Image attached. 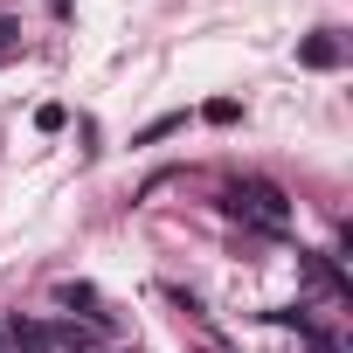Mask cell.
Masks as SVG:
<instances>
[{
	"instance_id": "5b68a950",
	"label": "cell",
	"mask_w": 353,
	"mask_h": 353,
	"mask_svg": "<svg viewBox=\"0 0 353 353\" xmlns=\"http://www.w3.org/2000/svg\"><path fill=\"white\" fill-rule=\"evenodd\" d=\"M236 118H243V104H229V97H215V104H208V125H236Z\"/></svg>"
},
{
	"instance_id": "6da1fadb",
	"label": "cell",
	"mask_w": 353,
	"mask_h": 353,
	"mask_svg": "<svg viewBox=\"0 0 353 353\" xmlns=\"http://www.w3.org/2000/svg\"><path fill=\"white\" fill-rule=\"evenodd\" d=\"M222 208H229L236 222H250V229H270V236L291 222V201H284V188H270V181H243V188H229Z\"/></svg>"
},
{
	"instance_id": "7a4b0ae2",
	"label": "cell",
	"mask_w": 353,
	"mask_h": 353,
	"mask_svg": "<svg viewBox=\"0 0 353 353\" xmlns=\"http://www.w3.org/2000/svg\"><path fill=\"white\" fill-rule=\"evenodd\" d=\"M0 332H8L14 353H56V325H49V319H21V312H14Z\"/></svg>"
},
{
	"instance_id": "8992f818",
	"label": "cell",
	"mask_w": 353,
	"mask_h": 353,
	"mask_svg": "<svg viewBox=\"0 0 353 353\" xmlns=\"http://www.w3.org/2000/svg\"><path fill=\"white\" fill-rule=\"evenodd\" d=\"M35 125H42V132H63V125H70V111H63V104H42V111H35Z\"/></svg>"
},
{
	"instance_id": "52a82bcc",
	"label": "cell",
	"mask_w": 353,
	"mask_h": 353,
	"mask_svg": "<svg viewBox=\"0 0 353 353\" xmlns=\"http://www.w3.org/2000/svg\"><path fill=\"white\" fill-rule=\"evenodd\" d=\"M14 35H21L14 21H0V56H8V49H14Z\"/></svg>"
},
{
	"instance_id": "ba28073f",
	"label": "cell",
	"mask_w": 353,
	"mask_h": 353,
	"mask_svg": "<svg viewBox=\"0 0 353 353\" xmlns=\"http://www.w3.org/2000/svg\"><path fill=\"white\" fill-rule=\"evenodd\" d=\"M0 353H14V346H8V332H0Z\"/></svg>"
},
{
	"instance_id": "3957f363",
	"label": "cell",
	"mask_w": 353,
	"mask_h": 353,
	"mask_svg": "<svg viewBox=\"0 0 353 353\" xmlns=\"http://www.w3.org/2000/svg\"><path fill=\"white\" fill-rule=\"evenodd\" d=\"M298 63H305V70H339V63H346V42H339L332 28H319V35L298 42Z\"/></svg>"
},
{
	"instance_id": "277c9868",
	"label": "cell",
	"mask_w": 353,
	"mask_h": 353,
	"mask_svg": "<svg viewBox=\"0 0 353 353\" xmlns=\"http://www.w3.org/2000/svg\"><path fill=\"white\" fill-rule=\"evenodd\" d=\"M181 125H188V118H181V111H166V118H152V125H145V132H132V145H159V139H166V132H181Z\"/></svg>"
}]
</instances>
